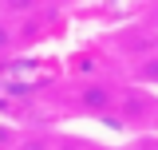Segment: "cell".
Returning a JSON list of instances; mask_svg holds the SVG:
<instances>
[{
	"mask_svg": "<svg viewBox=\"0 0 158 150\" xmlns=\"http://www.w3.org/2000/svg\"><path fill=\"white\" fill-rule=\"evenodd\" d=\"M83 111H91V115H103V111H111V107H118V99L111 87H83Z\"/></svg>",
	"mask_w": 158,
	"mask_h": 150,
	"instance_id": "obj_1",
	"label": "cell"
},
{
	"mask_svg": "<svg viewBox=\"0 0 158 150\" xmlns=\"http://www.w3.org/2000/svg\"><path fill=\"white\" fill-rule=\"evenodd\" d=\"M36 8H40V0H0L4 16H32Z\"/></svg>",
	"mask_w": 158,
	"mask_h": 150,
	"instance_id": "obj_2",
	"label": "cell"
},
{
	"mask_svg": "<svg viewBox=\"0 0 158 150\" xmlns=\"http://www.w3.org/2000/svg\"><path fill=\"white\" fill-rule=\"evenodd\" d=\"M146 107H150V99H146L142 91L127 95V103H123V111H127V119H131V115H135V119H142V111H146Z\"/></svg>",
	"mask_w": 158,
	"mask_h": 150,
	"instance_id": "obj_3",
	"label": "cell"
},
{
	"mask_svg": "<svg viewBox=\"0 0 158 150\" xmlns=\"http://www.w3.org/2000/svg\"><path fill=\"white\" fill-rule=\"evenodd\" d=\"M138 75H142L146 83H158V59H146V63L138 67Z\"/></svg>",
	"mask_w": 158,
	"mask_h": 150,
	"instance_id": "obj_4",
	"label": "cell"
},
{
	"mask_svg": "<svg viewBox=\"0 0 158 150\" xmlns=\"http://www.w3.org/2000/svg\"><path fill=\"white\" fill-rule=\"evenodd\" d=\"M16 44V32H12V24H0V52H8Z\"/></svg>",
	"mask_w": 158,
	"mask_h": 150,
	"instance_id": "obj_5",
	"label": "cell"
},
{
	"mask_svg": "<svg viewBox=\"0 0 158 150\" xmlns=\"http://www.w3.org/2000/svg\"><path fill=\"white\" fill-rule=\"evenodd\" d=\"M12 146H16V131L0 123V150H12Z\"/></svg>",
	"mask_w": 158,
	"mask_h": 150,
	"instance_id": "obj_6",
	"label": "cell"
},
{
	"mask_svg": "<svg viewBox=\"0 0 158 150\" xmlns=\"http://www.w3.org/2000/svg\"><path fill=\"white\" fill-rule=\"evenodd\" d=\"M135 150H158V134H154V138H142Z\"/></svg>",
	"mask_w": 158,
	"mask_h": 150,
	"instance_id": "obj_7",
	"label": "cell"
},
{
	"mask_svg": "<svg viewBox=\"0 0 158 150\" xmlns=\"http://www.w3.org/2000/svg\"><path fill=\"white\" fill-rule=\"evenodd\" d=\"M150 123H154V127H158V107H154V119H150Z\"/></svg>",
	"mask_w": 158,
	"mask_h": 150,
	"instance_id": "obj_8",
	"label": "cell"
}]
</instances>
